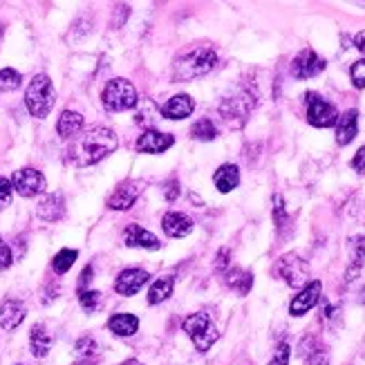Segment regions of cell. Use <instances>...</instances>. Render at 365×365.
<instances>
[{"label":"cell","instance_id":"cell-1","mask_svg":"<svg viewBox=\"0 0 365 365\" xmlns=\"http://www.w3.org/2000/svg\"><path fill=\"white\" fill-rule=\"evenodd\" d=\"M119 139L115 130L103 128V125H94V128L76 137V141L68 148V157L74 166H92L101 162L110 153H115Z\"/></svg>","mask_w":365,"mask_h":365},{"label":"cell","instance_id":"cell-2","mask_svg":"<svg viewBox=\"0 0 365 365\" xmlns=\"http://www.w3.org/2000/svg\"><path fill=\"white\" fill-rule=\"evenodd\" d=\"M217 66V54L209 47H195L186 54H182L175 66H173V78L175 81H190V78H197L209 74Z\"/></svg>","mask_w":365,"mask_h":365},{"label":"cell","instance_id":"cell-3","mask_svg":"<svg viewBox=\"0 0 365 365\" xmlns=\"http://www.w3.org/2000/svg\"><path fill=\"white\" fill-rule=\"evenodd\" d=\"M54 103H56V92L52 86V78L47 74H36L25 90V106L31 113V117L45 119L52 113Z\"/></svg>","mask_w":365,"mask_h":365},{"label":"cell","instance_id":"cell-4","mask_svg":"<svg viewBox=\"0 0 365 365\" xmlns=\"http://www.w3.org/2000/svg\"><path fill=\"white\" fill-rule=\"evenodd\" d=\"M182 329L190 336V341H193V345L197 347V352H209L213 343L220 339V331L213 325L211 316L204 312H195V314L186 316L182 323Z\"/></svg>","mask_w":365,"mask_h":365},{"label":"cell","instance_id":"cell-5","mask_svg":"<svg viewBox=\"0 0 365 365\" xmlns=\"http://www.w3.org/2000/svg\"><path fill=\"white\" fill-rule=\"evenodd\" d=\"M101 103L110 113H123V110L137 108L139 94L128 78H113L101 92Z\"/></svg>","mask_w":365,"mask_h":365},{"label":"cell","instance_id":"cell-6","mask_svg":"<svg viewBox=\"0 0 365 365\" xmlns=\"http://www.w3.org/2000/svg\"><path fill=\"white\" fill-rule=\"evenodd\" d=\"M276 274L289 284V287H305L309 282V264L298 253H284L276 264Z\"/></svg>","mask_w":365,"mask_h":365},{"label":"cell","instance_id":"cell-7","mask_svg":"<svg viewBox=\"0 0 365 365\" xmlns=\"http://www.w3.org/2000/svg\"><path fill=\"white\" fill-rule=\"evenodd\" d=\"M305 101H307V121L314 128H331V125H336L339 121L336 106H331L316 92H307Z\"/></svg>","mask_w":365,"mask_h":365},{"label":"cell","instance_id":"cell-8","mask_svg":"<svg viewBox=\"0 0 365 365\" xmlns=\"http://www.w3.org/2000/svg\"><path fill=\"white\" fill-rule=\"evenodd\" d=\"M256 106V101L251 99L249 92H240L235 97H229L222 101L220 106V115L225 121H229L231 125H242L247 121V115L251 113V108Z\"/></svg>","mask_w":365,"mask_h":365},{"label":"cell","instance_id":"cell-9","mask_svg":"<svg viewBox=\"0 0 365 365\" xmlns=\"http://www.w3.org/2000/svg\"><path fill=\"white\" fill-rule=\"evenodd\" d=\"M11 186L16 188V193L23 195V197H34V195H41L43 190L47 188V182H45L41 170H36V168H21V170L14 173Z\"/></svg>","mask_w":365,"mask_h":365},{"label":"cell","instance_id":"cell-10","mask_svg":"<svg viewBox=\"0 0 365 365\" xmlns=\"http://www.w3.org/2000/svg\"><path fill=\"white\" fill-rule=\"evenodd\" d=\"M325 68H327L325 58H321L314 50H303L292 61V76L303 81V78L319 76Z\"/></svg>","mask_w":365,"mask_h":365},{"label":"cell","instance_id":"cell-11","mask_svg":"<svg viewBox=\"0 0 365 365\" xmlns=\"http://www.w3.org/2000/svg\"><path fill=\"white\" fill-rule=\"evenodd\" d=\"M321 292H323V282L321 280L307 282L305 287L298 292V296H294L292 305H289V314L292 316H303V314H307L321 300Z\"/></svg>","mask_w":365,"mask_h":365},{"label":"cell","instance_id":"cell-12","mask_svg":"<svg viewBox=\"0 0 365 365\" xmlns=\"http://www.w3.org/2000/svg\"><path fill=\"white\" fill-rule=\"evenodd\" d=\"M148 272L144 269H123L115 280V292L119 296H135L148 282Z\"/></svg>","mask_w":365,"mask_h":365},{"label":"cell","instance_id":"cell-13","mask_svg":"<svg viewBox=\"0 0 365 365\" xmlns=\"http://www.w3.org/2000/svg\"><path fill=\"white\" fill-rule=\"evenodd\" d=\"M173 144H175V137L168 133H160V130H146L137 139V153H146V155H160L164 150H168Z\"/></svg>","mask_w":365,"mask_h":365},{"label":"cell","instance_id":"cell-14","mask_svg":"<svg viewBox=\"0 0 365 365\" xmlns=\"http://www.w3.org/2000/svg\"><path fill=\"white\" fill-rule=\"evenodd\" d=\"M141 193V184L139 182H123L113 195L108 197V209H113V211H128L133 209V204L137 202Z\"/></svg>","mask_w":365,"mask_h":365},{"label":"cell","instance_id":"cell-15","mask_svg":"<svg viewBox=\"0 0 365 365\" xmlns=\"http://www.w3.org/2000/svg\"><path fill=\"white\" fill-rule=\"evenodd\" d=\"M195 110V101L188 97V94H175V97H170L164 106H162V117L164 119H170V121H182L186 117L193 115Z\"/></svg>","mask_w":365,"mask_h":365},{"label":"cell","instance_id":"cell-16","mask_svg":"<svg viewBox=\"0 0 365 365\" xmlns=\"http://www.w3.org/2000/svg\"><path fill=\"white\" fill-rule=\"evenodd\" d=\"M123 242L125 247H137V249H148V251H155L160 249L162 242L157 240V235H153L150 231H146L141 225H128L123 231Z\"/></svg>","mask_w":365,"mask_h":365},{"label":"cell","instance_id":"cell-17","mask_svg":"<svg viewBox=\"0 0 365 365\" xmlns=\"http://www.w3.org/2000/svg\"><path fill=\"white\" fill-rule=\"evenodd\" d=\"M359 135V110H345L343 115H339L336 121V144L347 146L352 144L354 137Z\"/></svg>","mask_w":365,"mask_h":365},{"label":"cell","instance_id":"cell-18","mask_svg":"<svg viewBox=\"0 0 365 365\" xmlns=\"http://www.w3.org/2000/svg\"><path fill=\"white\" fill-rule=\"evenodd\" d=\"M25 305L21 303V300H16V298H7L3 305H0V327L11 331L19 327L23 321H25Z\"/></svg>","mask_w":365,"mask_h":365},{"label":"cell","instance_id":"cell-19","mask_svg":"<svg viewBox=\"0 0 365 365\" xmlns=\"http://www.w3.org/2000/svg\"><path fill=\"white\" fill-rule=\"evenodd\" d=\"M162 229L168 237H186L193 231V220L180 211H168L162 217Z\"/></svg>","mask_w":365,"mask_h":365},{"label":"cell","instance_id":"cell-20","mask_svg":"<svg viewBox=\"0 0 365 365\" xmlns=\"http://www.w3.org/2000/svg\"><path fill=\"white\" fill-rule=\"evenodd\" d=\"M38 217L45 222H58L63 215H66V197L61 193H50L45 195L38 202V209H36Z\"/></svg>","mask_w":365,"mask_h":365},{"label":"cell","instance_id":"cell-21","mask_svg":"<svg viewBox=\"0 0 365 365\" xmlns=\"http://www.w3.org/2000/svg\"><path fill=\"white\" fill-rule=\"evenodd\" d=\"M50 347H52V334L47 331L45 325L36 323L29 331V350H31V354H34L36 359H45L47 352H50Z\"/></svg>","mask_w":365,"mask_h":365},{"label":"cell","instance_id":"cell-22","mask_svg":"<svg viewBox=\"0 0 365 365\" xmlns=\"http://www.w3.org/2000/svg\"><path fill=\"white\" fill-rule=\"evenodd\" d=\"M108 329L113 331V334L117 336H133L137 334V329H139V319L135 314H115V316H110V321H108Z\"/></svg>","mask_w":365,"mask_h":365},{"label":"cell","instance_id":"cell-23","mask_svg":"<svg viewBox=\"0 0 365 365\" xmlns=\"http://www.w3.org/2000/svg\"><path fill=\"white\" fill-rule=\"evenodd\" d=\"M225 284L229 289H233L235 294L240 296H247L253 287V274L251 272H245V269H227L225 272Z\"/></svg>","mask_w":365,"mask_h":365},{"label":"cell","instance_id":"cell-24","mask_svg":"<svg viewBox=\"0 0 365 365\" xmlns=\"http://www.w3.org/2000/svg\"><path fill=\"white\" fill-rule=\"evenodd\" d=\"M213 182H215V188L220 193H231V190L240 184V168L235 164H222L215 175H213Z\"/></svg>","mask_w":365,"mask_h":365},{"label":"cell","instance_id":"cell-25","mask_svg":"<svg viewBox=\"0 0 365 365\" xmlns=\"http://www.w3.org/2000/svg\"><path fill=\"white\" fill-rule=\"evenodd\" d=\"M83 130V117L74 113V110H66L61 117H58V123H56V133L61 139H72V137H78V133Z\"/></svg>","mask_w":365,"mask_h":365},{"label":"cell","instance_id":"cell-26","mask_svg":"<svg viewBox=\"0 0 365 365\" xmlns=\"http://www.w3.org/2000/svg\"><path fill=\"white\" fill-rule=\"evenodd\" d=\"M173 289H175V278L173 276H162L157 278L150 289H148V303L150 305H160L164 303V300H168L173 296Z\"/></svg>","mask_w":365,"mask_h":365},{"label":"cell","instance_id":"cell-27","mask_svg":"<svg viewBox=\"0 0 365 365\" xmlns=\"http://www.w3.org/2000/svg\"><path fill=\"white\" fill-rule=\"evenodd\" d=\"M350 258H352V267L347 269L345 280L352 282L354 276L361 272V267L365 264V235H354L350 240Z\"/></svg>","mask_w":365,"mask_h":365},{"label":"cell","instance_id":"cell-28","mask_svg":"<svg viewBox=\"0 0 365 365\" xmlns=\"http://www.w3.org/2000/svg\"><path fill=\"white\" fill-rule=\"evenodd\" d=\"M190 137L197 141H213L217 137V128L211 119H200L190 125Z\"/></svg>","mask_w":365,"mask_h":365},{"label":"cell","instance_id":"cell-29","mask_svg":"<svg viewBox=\"0 0 365 365\" xmlns=\"http://www.w3.org/2000/svg\"><path fill=\"white\" fill-rule=\"evenodd\" d=\"M78 258V253L74 251V249H61L56 256H54V260H52V269H54V274H58V276H63V274H68L70 269H72V264H74V260Z\"/></svg>","mask_w":365,"mask_h":365},{"label":"cell","instance_id":"cell-30","mask_svg":"<svg viewBox=\"0 0 365 365\" xmlns=\"http://www.w3.org/2000/svg\"><path fill=\"white\" fill-rule=\"evenodd\" d=\"M157 115H160V110H157V106H155L153 101L144 99V101H139V103H137V117H135V121H137L139 125H153L155 119H157Z\"/></svg>","mask_w":365,"mask_h":365},{"label":"cell","instance_id":"cell-31","mask_svg":"<svg viewBox=\"0 0 365 365\" xmlns=\"http://www.w3.org/2000/svg\"><path fill=\"white\" fill-rule=\"evenodd\" d=\"M23 83V76L11 70V68H5L0 70V92H11V90H19Z\"/></svg>","mask_w":365,"mask_h":365},{"label":"cell","instance_id":"cell-32","mask_svg":"<svg viewBox=\"0 0 365 365\" xmlns=\"http://www.w3.org/2000/svg\"><path fill=\"white\" fill-rule=\"evenodd\" d=\"M74 352L81 356V359H90V356H94L99 352V345H97V341H94L92 336H81L76 341V345H74Z\"/></svg>","mask_w":365,"mask_h":365},{"label":"cell","instance_id":"cell-33","mask_svg":"<svg viewBox=\"0 0 365 365\" xmlns=\"http://www.w3.org/2000/svg\"><path fill=\"white\" fill-rule=\"evenodd\" d=\"M78 303H81V307L88 314H92V312H97L99 305H101V294L99 292H90V289L78 292Z\"/></svg>","mask_w":365,"mask_h":365},{"label":"cell","instance_id":"cell-34","mask_svg":"<svg viewBox=\"0 0 365 365\" xmlns=\"http://www.w3.org/2000/svg\"><path fill=\"white\" fill-rule=\"evenodd\" d=\"M350 78H352L354 88H359V90H363V88H365V58L354 63L352 70H350Z\"/></svg>","mask_w":365,"mask_h":365},{"label":"cell","instance_id":"cell-35","mask_svg":"<svg viewBox=\"0 0 365 365\" xmlns=\"http://www.w3.org/2000/svg\"><path fill=\"white\" fill-rule=\"evenodd\" d=\"M11 193H14L11 180H7V178H0V211L7 209V206L11 204Z\"/></svg>","mask_w":365,"mask_h":365},{"label":"cell","instance_id":"cell-36","mask_svg":"<svg viewBox=\"0 0 365 365\" xmlns=\"http://www.w3.org/2000/svg\"><path fill=\"white\" fill-rule=\"evenodd\" d=\"M289 356H292V350L287 343H280L276 347V352L272 356V361H269V365H289Z\"/></svg>","mask_w":365,"mask_h":365},{"label":"cell","instance_id":"cell-37","mask_svg":"<svg viewBox=\"0 0 365 365\" xmlns=\"http://www.w3.org/2000/svg\"><path fill=\"white\" fill-rule=\"evenodd\" d=\"M11 262H14V253H11V249H9V245L0 237V269H9L11 267Z\"/></svg>","mask_w":365,"mask_h":365},{"label":"cell","instance_id":"cell-38","mask_svg":"<svg viewBox=\"0 0 365 365\" xmlns=\"http://www.w3.org/2000/svg\"><path fill=\"white\" fill-rule=\"evenodd\" d=\"M178 197H180V182L170 178V180L164 184V200H166V202H175Z\"/></svg>","mask_w":365,"mask_h":365},{"label":"cell","instance_id":"cell-39","mask_svg":"<svg viewBox=\"0 0 365 365\" xmlns=\"http://www.w3.org/2000/svg\"><path fill=\"white\" fill-rule=\"evenodd\" d=\"M307 365H329V354L325 350H314L307 359Z\"/></svg>","mask_w":365,"mask_h":365},{"label":"cell","instance_id":"cell-40","mask_svg":"<svg viewBox=\"0 0 365 365\" xmlns=\"http://www.w3.org/2000/svg\"><path fill=\"white\" fill-rule=\"evenodd\" d=\"M229 258H231V251H229V249H220L217 258H215V269H217V272H222V274L227 272V267H229Z\"/></svg>","mask_w":365,"mask_h":365},{"label":"cell","instance_id":"cell-41","mask_svg":"<svg viewBox=\"0 0 365 365\" xmlns=\"http://www.w3.org/2000/svg\"><path fill=\"white\" fill-rule=\"evenodd\" d=\"M352 168H354L356 173H363V175H365V146H361V148H359V153L354 155Z\"/></svg>","mask_w":365,"mask_h":365},{"label":"cell","instance_id":"cell-42","mask_svg":"<svg viewBox=\"0 0 365 365\" xmlns=\"http://www.w3.org/2000/svg\"><path fill=\"white\" fill-rule=\"evenodd\" d=\"M92 264H88L83 272H81V280H78V292H86V287H88V282L92 280Z\"/></svg>","mask_w":365,"mask_h":365},{"label":"cell","instance_id":"cell-43","mask_svg":"<svg viewBox=\"0 0 365 365\" xmlns=\"http://www.w3.org/2000/svg\"><path fill=\"white\" fill-rule=\"evenodd\" d=\"M354 45H356V50L365 54V31H359V34L354 36Z\"/></svg>","mask_w":365,"mask_h":365},{"label":"cell","instance_id":"cell-44","mask_svg":"<svg viewBox=\"0 0 365 365\" xmlns=\"http://www.w3.org/2000/svg\"><path fill=\"white\" fill-rule=\"evenodd\" d=\"M121 365H144V363L137 361V359H130V361H125V363H121Z\"/></svg>","mask_w":365,"mask_h":365},{"label":"cell","instance_id":"cell-45","mask_svg":"<svg viewBox=\"0 0 365 365\" xmlns=\"http://www.w3.org/2000/svg\"><path fill=\"white\" fill-rule=\"evenodd\" d=\"M74 365H94V361H90V359H83V361H78V363H74Z\"/></svg>","mask_w":365,"mask_h":365},{"label":"cell","instance_id":"cell-46","mask_svg":"<svg viewBox=\"0 0 365 365\" xmlns=\"http://www.w3.org/2000/svg\"><path fill=\"white\" fill-rule=\"evenodd\" d=\"M3 29H5V27H3V23H0V36H3Z\"/></svg>","mask_w":365,"mask_h":365}]
</instances>
